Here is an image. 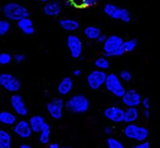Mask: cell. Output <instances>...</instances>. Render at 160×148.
Here are the masks:
<instances>
[{
	"label": "cell",
	"mask_w": 160,
	"mask_h": 148,
	"mask_svg": "<svg viewBox=\"0 0 160 148\" xmlns=\"http://www.w3.org/2000/svg\"><path fill=\"white\" fill-rule=\"evenodd\" d=\"M17 122L16 115L8 111H3L0 112V123L4 125L14 126Z\"/></svg>",
	"instance_id": "21"
},
{
	"label": "cell",
	"mask_w": 160,
	"mask_h": 148,
	"mask_svg": "<svg viewBox=\"0 0 160 148\" xmlns=\"http://www.w3.org/2000/svg\"><path fill=\"white\" fill-rule=\"evenodd\" d=\"M13 130L15 134L22 139L29 138L33 133L28 121L25 120H20L17 122L14 125Z\"/></svg>",
	"instance_id": "14"
},
{
	"label": "cell",
	"mask_w": 160,
	"mask_h": 148,
	"mask_svg": "<svg viewBox=\"0 0 160 148\" xmlns=\"http://www.w3.org/2000/svg\"><path fill=\"white\" fill-rule=\"evenodd\" d=\"M0 85L8 92L16 93L22 87L21 81L14 75L9 73L0 74Z\"/></svg>",
	"instance_id": "6"
},
{
	"label": "cell",
	"mask_w": 160,
	"mask_h": 148,
	"mask_svg": "<svg viewBox=\"0 0 160 148\" xmlns=\"http://www.w3.org/2000/svg\"><path fill=\"white\" fill-rule=\"evenodd\" d=\"M48 148H60V146L57 142H53L48 143Z\"/></svg>",
	"instance_id": "38"
},
{
	"label": "cell",
	"mask_w": 160,
	"mask_h": 148,
	"mask_svg": "<svg viewBox=\"0 0 160 148\" xmlns=\"http://www.w3.org/2000/svg\"><path fill=\"white\" fill-rule=\"evenodd\" d=\"M73 75L75 77H79L82 75V71L79 69H75L73 71Z\"/></svg>",
	"instance_id": "39"
},
{
	"label": "cell",
	"mask_w": 160,
	"mask_h": 148,
	"mask_svg": "<svg viewBox=\"0 0 160 148\" xmlns=\"http://www.w3.org/2000/svg\"><path fill=\"white\" fill-rule=\"evenodd\" d=\"M17 26L24 34L31 35L35 33V28L33 21L29 17L24 18L18 21L17 22Z\"/></svg>",
	"instance_id": "17"
},
{
	"label": "cell",
	"mask_w": 160,
	"mask_h": 148,
	"mask_svg": "<svg viewBox=\"0 0 160 148\" xmlns=\"http://www.w3.org/2000/svg\"><path fill=\"white\" fill-rule=\"evenodd\" d=\"M46 109L51 118L59 120L62 118L63 109L65 108V101L61 97H53L47 103Z\"/></svg>",
	"instance_id": "7"
},
{
	"label": "cell",
	"mask_w": 160,
	"mask_h": 148,
	"mask_svg": "<svg viewBox=\"0 0 160 148\" xmlns=\"http://www.w3.org/2000/svg\"><path fill=\"white\" fill-rule=\"evenodd\" d=\"M41 2H44L45 3H46L47 2H48V0H42V1H41Z\"/></svg>",
	"instance_id": "44"
},
{
	"label": "cell",
	"mask_w": 160,
	"mask_h": 148,
	"mask_svg": "<svg viewBox=\"0 0 160 148\" xmlns=\"http://www.w3.org/2000/svg\"><path fill=\"white\" fill-rule=\"evenodd\" d=\"M124 110L117 106H110L105 109L103 115L108 121L115 123L123 122Z\"/></svg>",
	"instance_id": "13"
},
{
	"label": "cell",
	"mask_w": 160,
	"mask_h": 148,
	"mask_svg": "<svg viewBox=\"0 0 160 148\" xmlns=\"http://www.w3.org/2000/svg\"><path fill=\"white\" fill-rule=\"evenodd\" d=\"M143 117L146 120H148L150 117V111L149 109H144L143 111Z\"/></svg>",
	"instance_id": "37"
},
{
	"label": "cell",
	"mask_w": 160,
	"mask_h": 148,
	"mask_svg": "<svg viewBox=\"0 0 160 148\" xmlns=\"http://www.w3.org/2000/svg\"><path fill=\"white\" fill-rule=\"evenodd\" d=\"M2 12L5 19L10 22H18L22 19L30 16L29 10L27 7L15 2L5 4L2 7Z\"/></svg>",
	"instance_id": "2"
},
{
	"label": "cell",
	"mask_w": 160,
	"mask_h": 148,
	"mask_svg": "<svg viewBox=\"0 0 160 148\" xmlns=\"http://www.w3.org/2000/svg\"><path fill=\"white\" fill-rule=\"evenodd\" d=\"M131 148H150L149 142L148 141H143V142H138V144L132 146Z\"/></svg>",
	"instance_id": "33"
},
{
	"label": "cell",
	"mask_w": 160,
	"mask_h": 148,
	"mask_svg": "<svg viewBox=\"0 0 160 148\" xmlns=\"http://www.w3.org/2000/svg\"><path fill=\"white\" fill-rule=\"evenodd\" d=\"M84 33L88 39L91 40H96L102 34V31L99 27L90 25L84 29Z\"/></svg>",
	"instance_id": "25"
},
{
	"label": "cell",
	"mask_w": 160,
	"mask_h": 148,
	"mask_svg": "<svg viewBox=\"0 0 160 148\" xmlns=\"http://www.w3.org/2000/svg\"><path fill=\"white\" fill-rule=\"evenodd\" d=\"M46 122L44 117L40 115H32L28 121L32 132L35 133L41 132Z\"/></svg>",
	"instance_id": "19"
},
{
	"label": "cell",
	"mask_w": 160,
	"mask_h": 148,
	"mask_svg": "<svg viewBox=\"0 0 160 148\" xmlns=\"http://www.w3.org/2000/svg\"><path fill=\"white\" fill-rule=\"evenodd\" d=\"M73 87V81L71 77H64L57 87L58 92L61 95L66 96L70 93Z\"/></svg>",
	"instance_id": "18"
},
{
	"label": "cell",
	"mask_w": 160,
	"mask_h": 148,
	"mask_svg": "<svg viewBox=\"0 0 160 148\" xmlns=\"http://www.w3.org/2000/svg\"><path fill=\"white\" fill-rule=\"evenodd\" d=\"M108 74L105 71L95 69L91 72L87 76L88 86L91 90L97 91L104 85Z\"/></svg>",
	"instance_id": "8"
},
{
	"label": "cell",
	"mask_w": 160,
	"mask_h": 148,
	"mask_svg": "<svg viewBox=\"0 0 160 148\" xmlns=\"http://www.w3.org/2000/svg\"><path fill=\"white\" fill-rule=\"evenodd\" d=\"M58 22L60 27L67 32H74L78 30L80 27L79 22L73 19H61Z\"/></svg>",
	"instance_id": "20"
},
{
	"label": "cell",
	"mask_w": 160,
	"mask_h": 148,
	"mask_svg": "<svg viewBox=\"0 0 160 148\" xmlns=\"http://www.w3.org/2000/svg\"><path fill=\"white\" fill-rule=\"evenodd\" d=\"M66 44L71 56L74 59H78L83 51V44L80 38L76 35H69L67 37Z\"/></svg>",
	"instance_id": "9"
},
{
	"label": "cell",
	"mask_w": 160,
	"mask_h": 148,
	"mask_svg": "<svg viewBox=\"0 0 160 148\" xmlns=\"http://www.w3.org/2000/svg\"><path fill=\"white\" fill-rule=\"evenodd\" d=\"M62 7V4L59 1H48L44 5L43 11L48 17H56L61 13Z\"/></svg>",
	"instance_id": "16"
},
{
	"label": "cell",
	"mask_w": 160,
	"mask_h": 148,
	"mask_svg": "<svg viewBox=\"0 0 160 148\" xmlns=\"http://www.w3.org/2000/svg\"><path fill=\"white\" fill-rule=\"evenodd\" d=\"M122 104L127 107H137L141 105L142 96L134 88L127 90L121 97Z\"/></svg>",
	"instance_id": "11"
},
{
	"label": "cell",
	"mask_w": 160,
	"mask_h": 148,
	"mask_svg": "<svg viewBox=\"0 0 160 148\" xmlns=\"http://www.w3.org/2000/svg\"><path fill=\"white\" fill-rule=\"evenodd\" d=\"M63 5L66 7H70L73 5V1L67 0V1H64Z\"/></svg>",
	"instance_id": "40"
},
{
	"label": "cell",
	"mask_w": 160,
	"mask_h": 148,
	"mask_svg": "<svg viewBox=\"0 0 160 148\" xmlns=\"http://www.w3.org/2000/svg\"><path fill=\"white\" fill-rule=\"evenodd\" d=\"M78 59H79L81 61H84V60H85V59H86V57H85L84 55H82H82L79 57Z\"/></svg>",
	"instance_id": "42"
},
{
	"label": "cell",
	"mask_w": 160,
	"mask_h": 148,
	"mask_svg": "<svg viewBox=\"0 0 160 148\" xmlns=\"http://www.w3.org/2000/svg\"><path fill=\"white\" fill-rule=\"evenodd\" d=\"M0 148H12V136L4 129H0Z\"/></svg>",
	"instance_id": "23"
},
{
	"label": "cell",
	"mask_w": 160,
	"mask_h": 148,
	"mask_svg": "<svg viewBox=\"0 0 160 148\" xmlns=\"http://www.w3.org/2000/svg\"><path fill=\"white\" fill-rule=\"evenodd\" d=\"M103 10L106 15L113 19L119 20L125 23H128L131 21V13L125 7L108 3L105 5Z\"/></svg>",
	"instance_id": "4"
},
{
	"label": "cell",
	"mask_w": 160,
	"mask_h": 148,
	"mask_svg": "<svg viewBox=\"0 0 160 148\" xmlns=\"http://www.w3.org/2000/svg\"><path fill=\"white\" fill-rule=\"evenodd\" d=\"M11 28L10 22L6 19H0V37H2L8 33Z\"/></svg>",
	"instance_id": "28"
},
{
	"label": "cell",
	"mask_w": 160,
	"mask_h": 148,
	"mask_svg": "<svg viewBox=\"0 0 160 148\" xmlns=\"http://www.w3.org/2000/svg\"><path fill=\"white\" fill-rule=\"evenodd\" d=\"M104 85L108 92L118 98H121L126 91L122 81L115 73L108 74Z\"/></svg>",
	"instance_id": "5"
},
{
	"label": "cell",
	"mask_w": 160,
	"mask_h": 148,
	"mask_svg": "<svg viewBox=\"0 0 160 148\" xmlns=\"http://www.w3.org/2000/svg\"><path fill=\"white\" fill-rule=\"evenodd\" d=\"M123 133L125 137L138 142L147 141L149 136L148 128L134 123L127 124L123 128Z\"/></svg>",
	"instance_id": "3"
},
{
	"label": "cell",
	"mask_w": 160,
	"mask_h": 148,
	"mask_svg": "<svg viewBox=\"0 0 160 148\" xmlns=\"http://www.w3.org/2000/svg\"><path fill=\"white\" fill-rule=\"evenodd\" d=\"M1 8H0V12H1Z\"/></svg>",
	"instance_id": "45"
},
{
	"label": "cell",
	"mask_w": 160,
	"mask_h": 148,
	"mask_svg": "<svg viewBox=\"0 0 160 148\" xmlns=\"http://www.w3.org/2000/svg\"><path fill=\"white\" fill-rule=\"evenodd\" d=\"M139 116V110L137 107H127L124 110L123 122L127 124L134 123Z\"/></svg>",
	"instance_id": "22"
},
{
	"label": "cell",
	"mask_w": 160,
	"mask_h": 148,
	"mask_svg": "<svg viewBox=\"0 0 160 148\" xmlns=\"http://www.w3.org/2000/svg\"><path fill=\"white\" fill-rule=\"evenodd\" d=\"M26 56L25 54L21 53H17L15 54L13 56V60L14 61L17 63H21L23 62L25 59H26Z\"/></svg>",
	"instance_id": "31"
},
{
	"label": "cell",
	"mask_w": 160,
	"mask_h": 148,
	"mask_svg": "<svg viewBox=\"0 0 160 148\" xmlns=\"http://www.w3.org/2000/svg\"><path fill=\"white\" fill-rule=\"evenodd\" d=\"M51 135V128L50 125L47 122L45 123L41 132L39 133V140L40 142L44 145L49 143Z\"/></svg>",
	"instance_id": "24"
},
{
	"label": "cell",
	"mask_w": 160,
	"mask_h": 148,
	"mask_svg": "<svg viewBox=\"0 0 160 148\" xmlns=\"http://www.w3.org/2000/svg\"><path fill=\"white\" fill-rule=\"evenodd\" d=\"M123 39L117 35H112L108 37L105 42L103 44V56L107 58L108 56L115 52L121 46Z\"/></svg>",
	"instance_id": "10"
},
{
	"label": "cell",
	"mask_w": 160,
	"mask_h": 148,
	"mask_svg": "<svg viewBox=\"0 0 160 148\" xmlns=\"http://www.w3.org/2000/svg\"><path fill=\"white\" fill-rule=\"evenodd\" d=\"M138 41L135 38H131L129 40L124 41L121 47L115 52L108 56L109 57H117L122 56L126 52H132L136 48Z\"/></svg>",
	"instance_id": "15"
},
{
	"label": "cell",
	"mask_w": 160,
	"mask_h": 148,
	"mask_svg": "<svg viewBox=\"0 0 160 148\" xmlns=\"http://www.w3.org/2000/svg\"><path fill=\"white\" fill-rule=\"evenodd\" d=\"M141 104L143 106L144 109H149L150 108V100L148 96L144 97L142 98Z\"/></svg>",
	"instance_id": "34"
},
{
	"label": "cell",
	"mask_w": 160,
	"mask_h": 148,
	"mask_svg": "<svg viewBox=\"0 0 160 148\" xmlns=\"http://www.w3.org/2000/svg\"><path fill=\"white\" fill-rule=\"evenodd\" d=\"M60 148H73L72 147L69 146H63L60 147Z\"/></svg>",
	"instance_id": "43"
},
{
	"label": "cell",
	"mask_w": 160,
	"mask_h": 148,
	"mask_svg": "<svg viewBox=\"0 0 160 148\" xmlns=\"http://www.w3.org/2000/svg\"><path fill=\"white\" fill-rule=\"evenodd\" d=\"M90 101L83 94H76L65 101V108L74 114L86 113L89 109Z\"/></svg>",
	"instance_id": "1"
},
{
	"label": "cell",
	"mask_w": 160,
	"mask_h": 148,
	"mask_svg": "<svg viewBox=\"0 0 160 148\" xmlns=\"http://www.w3.org/2000/svg\"><path fill=\"white\" fill-rule=\"evenodd\" d=\"M97 0H82L81 6L85 7H91L98 3Z\"/></svg>",
	"instance_id": "32"
},
{
	"label": "cell",
	"mask_w": 160,
	"mask_h": 148,
	"mask_svg": "<svg viewBox=\"0 0 160 148\" xmlns=\"http://www.w3.org/2000/svg\"><path fill=\"white\" fill-rule=\"evenodd\" d=\"M0 87H1V85H0Z\"/></svg>",
	"instance_id": "46"
},
{
	"label": "cell",
	"mask_w": 160,
	"mask_h": 148,
	"mask_svg": "<svg viewBox=\"0 0 160 148\" xmlns=\"http://www.w3.org/2000/svg\"><path fill=\"white\" fill-rule=\"evenodd\" d=\"M118 77L122 81L125 82H130L132 79V73L127 69L121 70L119 74Z\"/></svg>",
	"instance_id": "30"
},
{
	"label": "cell",
	"mask_w": 160,
	"mask_h": 148,
	"mask_svg": "<svg viewBox=\"0 0 160 148\" xmlns=\"http://www.w3.org/2000/svg\"><path fill=\"white\" fill-rule=\"evenodd\" d=\"M107 148H126L125 145L118 139L109 137L106 140Z\"/></svg>",
	"instance_id": "27"
},
{
	"label": "cell",
	"mask_w": 160,
	"mask_h": 148,
	"mask_svg": "<svg viewBox=\"0 0 160 148\" xmlns=\"http://www.w3.org/2000/svg\"><path fill=\"white\" fill-rule=\"evenodd\" d=\"M103 131L105 135H107V136H111L114 133V129L112 126H106L104 127Z\"/></svg>",
	"instance_id": "35"
},
{
	"label": "cell",
	"mask_w": 160,
	"mask_h": 148,
	"mask_svg": "<svg viewBox=\"0 0 160 148\" xmlns=\"http://www.w3.org/2000/svg\"><path fill=\"white\" fill-rule=\"evenodd\" d=\"M10 104L16 114L25 117L28 114V109L22 96L18 94H14L10 97Z\"/></svg>",
	"instance_id": "12"
},
{
	"label": "cell",
	"mask_w": 160,
	"mask_h": 148,
	"mask_svg": "<svg viewBox=\"0 0 160 148\" xmlns=\"http://www.w3.org/2000/svg\"><path fill=\"white\" fill-rule=\"evenodd\" d=\"M94 65L99 70H105L110 67V62L106 57L102 56L99 57L94 61Z\"/></svg>",
	"instance_id": "26"
},
{
	"label": "cell",
	"mask_w": 160,
	"mask_h": 148,
	"mask_svg": "<svg viewBox=\"0 0 160 148\" xmlns=\"http://www.w3.org/2000/svg\"><path fill=\"white\" fill-rule=\"evenodd\" d=\"M107 37L108 36L107 35L104 34H102L97 38L96 40H97L98 43H102V44H103V43L105 42Z\"/></svg>",
	"instance_id": "36"
},
{
	"label": "cell",
	"mask_w": 160,
	"mask_h": 148,
	"mask_svg": "<svg viewBox=\"0 0 160 148\" xmlns=\"http://www.w3.org/2000/svg\"><path fill=\"white\" fill-rule=\"evenodd\" d=\"M13 60V56L10 53L6 52L0 53V65H8Z\"/></svg>",
	"instance_id": "29"
},
{
	"label": "cell",
	"mask_w": 160,
	"mask_h": 148,
	"mask_svg": "<svg viewBox=\"0 0 160 148\" xmlns=\"http://www.w3.org/2000/svg\"><path fill=\"white\" fill-rule=\"evenodd\" d=\"M19 148H32V147L29 144L24 143L21 144Z\"/></svg>",
	"instance_id": "41"
}]
</instances>
